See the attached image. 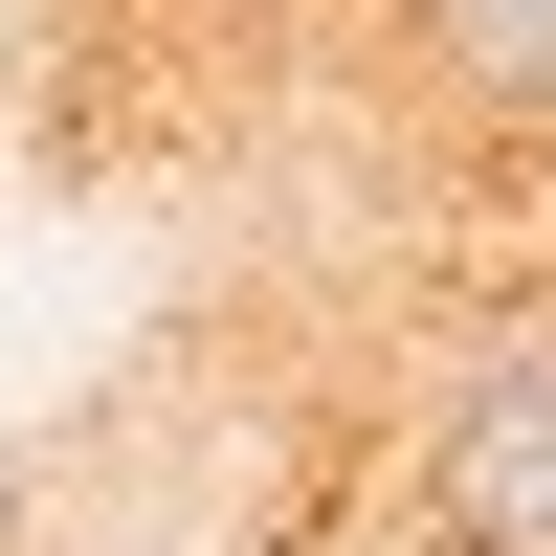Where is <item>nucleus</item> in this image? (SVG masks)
<instances>
[{
    "mask_svg": "<svg viewBox=\"0 0 556 556\" xmlns=\"http://www.w3.org/2000/svg\"><path fill=\"white\" fill-rule=\"evenodd\" d=\"M424 513L468 534V556H556V312L490 334L468 379L424 401Z\"/></svg>",
    "mask_w": 556,
    "mask_h": 556,
    "instance_id": "obj_1",
    "label": "nucleus"
},
{
    "mask_svg": "<svg viewBox=\"0 0 556 556\" xmlns=\"http://www.w3.org/2000/svg\"><path fill=\"white\" fill-rule=\"evenodd\" d=\"M401 23L468 112H556V0H401Z\"/></svg>",
    "mask_w": 556,
    "mask_h": 556,
    "instance_id": "obj_2",
    "label": "nucleus"
}]
</instances>
